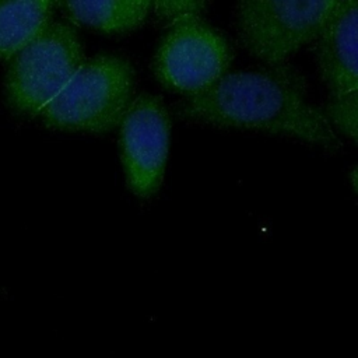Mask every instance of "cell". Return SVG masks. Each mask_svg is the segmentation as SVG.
<instances>
[{"label": "cell", "instance_id": "obj_2", "mask_svg": "<svg viewBox=\"0 0 358 358\" xmlns=\"http://www.w3.org/2000/svg\"><path fill=\"white\" fill-rule=\"evenodd\" d=\"M136 74L127 59L99 55L83 62L66 87L39 113L48 127L105 133L120 124L134 92Z\"/></svg>", "mask_w": 358, "mask_h": 358}, {"label": "cell", "instance_id": "obj_8", "mask_svg": "<svg viewBox=\"0 0 358 358\" xmlns=\"http://www.w3.org/2000/svg\"><path fill=\"white\" fill-rule=\"evenodd\" d=\"M52 1H0V59L29 45L50 22Z\"/></svg>", "mask_w": 358, "mask_h": 358}, {"label": "cell", "instance_id": "obj_7", "mask_svg": "<svg viewBox=\"0 0 358 358\" xmlns=\"http://www.w3.org/2000/svg\"><path fill=\"white\" fill-rule=\"evenodd\" d=\"M358 3L337 1L317 35L320 76L333 96L358 91Z\"/></svg>", "mask_w": 358, "mask_h": 358}, {"label": "cell", "instance_id": "obj_6", "mask_svg": "<svg viewBox=\"0 0 358 358\" xmlns=\"http://www.w3.org/2000/svg\"><path fill=\"white\" fill-rule=\"evenodd\" d=\"M171 120L161 98L141 94L120 122V151L130 190L143 199L158 192L169 151Z\"/></svg>", "mask_w": 358, "mask_h": 358}, {"label": "cell", "instance_id": "obj_5", "mask_svg": "<svg viewBox=\"0 0 358 358\" xmlns=\"http://www.w3.org/2000/svg\"><path fill=\"white\" fill-rule=\"evenodd\" d=\"M231 60L227 39L196 18L171 25L157 49L154 73L168 90L192 96L225 76Z\"/></svg>", "mask_w": 358, "mask_h": 358}, {"label": "cell", "instance_id": "obj_1", "mask_svg": "<svg viewBox=\"0 0 358 358\" xmlns=\"http://www.w3.org/2000/svg\"><path fill=\"white\" fill-rule=\"evenodd\" d=\"M178 117L285 136L326 151L341 147L320 109L306 98L303 77L288 64L227 73L211 87L175 105Z\"/></svg>", "mask_w": 358, "mask_h": 358}, {"label": "cell", "instance_id": "obj_4", "mask_svg": "<svg viewBox=\"0 0 358 358\" xmlns=\"http://www.w3.org/2000/svg\"><path fill=\"white\" fill-rule=\"evenodd\" d=\"M83 62V46L76 31L63 22H49L14 56L7 74L10 103L22 113L39 115Z\"/></svg>", "mask_w": 358, "mask_h": 358}, {"label": "cell", "instance_id": "obj_10", "mask_svg": "<svg viewBox=\"0 0 358 358\" xmlns=\"http://www.w3.org/2000/svg\"><path fill=\"white\" fill-rule=\"evenodd\" d=\"M326 120L354 143L358 140V95L357 92L340 96H330L322 110Z\"/></svg>", "mask_w": 358, "mask_h": 358}, {"label": "cell", "instance_id": "obj_9", "mask_svg": "<svg viewBox=\"0 0 358 358\" xmlns=\"http://www.w3.org/2000/svg\"><path fill=\"white\" fill-rule=\"evenodd\" d=\"M70 20L108 34L127 32L147 18L151 1H70L64 3Z\"/></svg>", "mask_w": 358, "mask_h": 358}, {"label": "cell", "instance_id": "obj_11", "mask_svg": "<svg viewBox=\"0 0 358 358\" xmlns=\"http://www.w3.org/2000/svg\"><path fill=\"white\" fill-rule=\"evenodd\" d=\"M207 7L204 1H155L151 3V10L171 25L200 18V14Z\"/></svg>", "mask_w": 358, "mask_h": 358}, {"label": "cell", "instance_id": "obj_3", "mask_svg": "<svg viewBox=\"0 0 358 358\" xmlns=\"http://www.w3.org/2000/svg\"><path fill=\"white\" fill-rule=\"evenodd\" d=\"M337 1H239L235 24L243 48L270 67L316 39Z\"/></svg>", "mask_w": 358, "mask_h": 358}]
</instances>
